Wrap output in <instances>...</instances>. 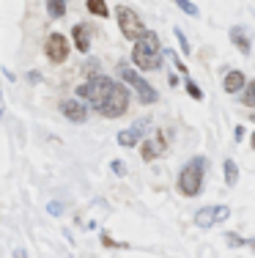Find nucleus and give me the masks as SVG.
<instances>
[{"label": "nucleus", "mask_w": 255, "mask_h": 258, "mask_svg": "<svg viewBox=\"0 0 255 258\" xmlns=\"http://www.w3.org/2000/svg\"><path fill=\"white\" fill-rule=\"evenodd\" d=\"M230 39H233V44L239 47L241 55H250V36H247L244 28H233L230 30Z\"/></svg>", "instance_id": "obj_14"}, {"label": "nucleus", "mask_w": 255, "mask_h": 258, "mask_svg": "<svg viewBox=\"0 0 255 258\" xmlns=\"http://www.w3.org/2000/svg\"><path fill=\"white\" fill-rule=\"evenodd\" d=\"M244 75L241 72H228L225 75V83H222V88H225V94H239L241 88H244Z\"/></svg>", "instance_id": "obj_13"}, {"label": "nucleus", "mask_w": 255, "mask_h": 258, "mask_svg": "<svg viewBox=\"0 0 255 258\" xmlns=\"http://www.w3.org/2000/svg\"><path fill=\"white\" fill-rule=\"evenodd\" d=\"M184 88H187V91H190V96H192V99H198V102H200V99H203V91H200V88H198V85H195V83H192V80H187V85H184Z\"/></svg>", "instance_id": "obj_21"}, {"label": "nucleus", "mask_w": 255, "mask_h": 258, "mask_svg": "<svg viewBox=\"0 0 255 258\" xmlns=\"http://www.w3.org/2000/svg\"><path fill=\"white\" fill-rule=\"evenodd\" d=\"M47 14L50 20H60L66 14V0H47Z\"/></svg>", "instance_id": "obj_15"}, {"label": "nucleus", "mask_w": 255, "mask_h": 258, "mask_svg": "<svg viewBox=\"0 0 255 258\" xmlns=\"http://www.w3.org/2000/svg\"><path fill=\"white\" fill-rule=\"evenodd\" d=\"M176 39H179V44H181V52H184V55H190V50H192V47H190V41H187V36L181 33L179 28H176Z\"/></svg>", "instance_id": "obj_22"}, {"label": "nucleus", "mask_w": 255, "mask_h": 258, "mask_svg": "<svg viewBox=\"0 0 255 258\" xmlns=\"http://www.w3.org/2000/svg\"><path fill=\"white\" fill-rule=\"evenodd\" d=\"M151 126V118H140L135 121L129 129H124V132H118V146H124V149H132V146H137L140 140L145 138V129Z\"/></svg>", "instance_id": "obj_9"}, {"label": "nucleus", "mask_w": 255, "mask_h": 258, "mask_svg": "<svg viewBox=\"0 0 255 258\" xmlns=\"http://www.w3.org/2000/svg\"><path fill=\"white\" fill-rule=\"evenodd\" d=\"M44 50H47V58H50L52 63H63V60L69 58V39H66L63 33H50Z\"/></svg>", "instance_id": "obj_8"}, {"label": "nucleus", "mask_w": 255, "mask_h": 258, "mask_svg": "<svg viewBox=\"0 0 255 258\" xmlns=\"http://www.w3.org/2000/svg\"><path fill=\"white\" fill-rule=\"evenodd\" d=\"M14 258H28V253H25V250L20 247V250H14Z\"/></svg>", "instance_id": "obj_27"}, {"label": "nucleus", "mask_w": 255, "mask_h": 258, "mask_svg": "<svg viewBox=\"0 0 255 258\" xmlns=\"http://www.w3.org/2000/svg\"><path fill=\"white\" fill-rule=\"evenodd\" d=\"M60 113H63L71 124L88 121V107H85V102H80V99H63L60 102Z\"/></svg>", "instance_id": "obj_11"}, {"label": "nucleus", "mask_w": 255, "mask_h": 258, "mask_svg": "<svg viewBox=\"0 0 255 258\" xmlns=\"http://www.w3.org/2000/svg\"><path fill=\"white\" fill-rule=\"evenodd\" d=\"M126 107H129V91H126L124 85L113 83V91L107 94V99L99 104L96 113L105 115V118H121V115L126 113Z\"/></svg>", "instance_id": "obj_5"}, {"label": "nucleus", "mask_w": 255, "mask_h": 258, "mask_svg": "<svg viewBox=\"0 0 255 258\" xmlns=\"http://www.w3.org/2000/svg\"><path fill=\"white\" fill-rule=\"evenodd\" d=\"M0 118H3V104H0Z\"/></svg>", "instance_id": "obj_28"}, {"label": "nucleus", "mask_w": 255, "mask_h": 258, "mask_svg": "<svg viewBox=\"0 0 255 258\" xmlns=\"http://www.w3.org/2000/svg\"><path fill=\"white\" fill-rule=\"evenodd\" d=\"M110 91H113V80L105 77V75H96V77L85 80L82 85H77L74 94H77V99H80V102H88L94 110H99V104L107 99Z\"/></svg>", "instance_id": "obj_3"}, {"label": "nucleus", "mask_w": 255, "mask_h": 258, "mask_svg": "<svg viewBox=\"0 0 255 258\" xmlns=\"http://www.w3.org/2000/svg\"><path fill=\"white\" fill-rule=\"evenodd\" d=\"M236 181H239V168H236L233 159H225V184H228V187H233Z\"/></svg>", "instance_id": "obj_17"}, {"label": "nucleus", "mask_w": 255, "mask_h": 258, "mask_svg": "<svg viewBox=\"0 0 255 258\" xmlns=\"http://www.w3.org/2000/svg\"><path fill=\"white\" fill-rule=\"evenodd\" d=\"M225 242L230 247H241V244H252V239H241L239 233H225Z\"/></svg>", "instance_id": "obj_20"}, {"label": "nucleus", "mask_w": 255, "mask_h": 258, "mask_svg": "<svg viewBox=\"0 0 255 258\" xmlns=\"http://www.w3.org/2000/svg\"><path fill=\"white\" fill-rule=\"evenodd\" d=\"M71 39H74V47L80 52H88L91 50V28L85 25V22H80V25L71 28Z\"/></svg>", "instance_id": "obj_12"}, {"label": "nucleus", "mask_w": 255, "mask_h": 258, "mask_svg": "<svg viewBox=\"0 0 255 258\" xmlns=\"http://www.w3.org/2000/svg\"><path fill=\"white\" fill-rule=\"evenodd\" d=\"M230 217V209L228 206H206L195 214V225L198 228H211V225L222 223V220Z\"/></svg>", "instance_id": "obj_7"}, {"label": "nucleus", "mask_w": 255, "mask_h": 258, "mask_svg": "<svg viewBox=\"0 0 255 258\" xmlns=\"http://www.w3.org/2000/svg\"><path fill=\"white\" fill-rule=\"evenodd\" d=\"M118 75H121V80H124V83H129L132 88L137 91V99H140L143 104H154V102H159V94H156L154 85H148L140 75H137L135 69H132V66H126L124 60L118 63Z\"/></svg>", "instance_id": "obj_4"}, {"label": "nucleus", "mask_w": 255, "mask_h": 258, "mask_svg": "<svg viewBox=\"0 0 255 258\" xmlns=\"http://www.w3.org/2000/svg\"><path fill=\"white\" fill-rule=\"evenodd\" d=\"M110 170H113L115 176H126V165L121 162V159H113V162H110Z\"/></svg>", "instance_id": "obj_23"}, {"label": "nucleus", "mask_w": 255, "mask_h": 258, "mask_svg": "<svg viewBox=\"0 0 255 258\" xmlns=\"http://www.w3.org/2000/svg\"><path fill=\"white\" fill-rule=\"evenodd\" d=\"M165 149H167V140H165V132H156L154 138H148V140H143V146H140V151H143V159L145 162H151V159H156V157H162L165 154Z\"/></svg>", "instance_id": "obj_10"}, {"label": "nucleus", "mask_w": 255, "mask_h": 258, "mask_svg": "<svg viewBox=\"0 0 255 258\" xmlns=\"http://www.w3.org/2000/svg\"><path fill=\"white\" fill-rule=\"evenodd\" d=\"M115 20H118L121 33H124L129 41H137V39H140V36L145 33V25H143L140 17H137V11L129 9V6H124V3L115 9Z\"/></svg>", "instance_id": "obj_6"}, {"label": "nucleus", "mask_w": 255, "mask_h": 258, "mask_svg": "<svg viewBox=\"0 0 255 258\" xmlns=\"http://www.w3.org/2000/svg\"><path fill=\"white\" fill-rule=\"evenodd\" d=\"M28 80H30V83H39L41 75H39V72H28Z\"/></svg>", "instance_id": "obj_26"}, {"label": "nucleus", "mask_w": 255, "mask_h": 258, "mask_svg": "<svg viewBox=\"0 0 255 258\" xmlns=\"http://www.w3.org/2000/svg\"><path fill=\"white\" fill-rule=\"evenodd\" d=\"M241 102H244L247 107L255 104V83H244V96H241Z\"/></svg>", "instance_id": "obj_19"}, {"label": "nucleus", "mask_w": 255, "mask_h": 258, "mask_svg": "<svg viewBox=\"0 0 255 258\" xmlns=\"http://www.w3.org/2000/svg\"><path fill=\"white\" fill-rule=\"evenodd\" d=\"M176 6H179L181 11H184V14H190V17H198V6L192 3V0H173Z\"/></svg>", "instance_id": "obj_18"}, {"label": "nucleus", "mask_w": 255, "mask_h": 258, "mask_svg": "<svg viewBox=\"0 0 255 258\" xmlns=\"http://www.w3.org/2000/svg\"><path fill=\"white\" fill-rule=\"evenodd\" d=\"M132 60L143 72H154L162 66V47H159V36L154 30H145L140 39H137L135 50H132Z\"/></svg>", "instance_id": "obj_1"}, {"label": "nucleus", "mask_w": 255, "mask_h": 258, "mask_svg": "<svg viewBox=\"0 0 255 258\" xmlns=\"http://www.w3.org/2000/svg\"><path fill=\"white\" fill-rule=\"evenodd\" d=\"M203 176H206V157H192L179 173V192L187 198H195L203 189Z\"/></svg>", "instance_id": "obj_2"}, {"label": "nucleus", "mask_w": 255, "mask_h": 258, "mask_svg": "<svg viewBox=\"0 0 255 258\" xmlns=\"http://www.w3.org/2000/svg\"><path fill=\"white\" fill-rule=\"evenodd\" d=\"M85 6H88L91 14H94V17H102V20H105V17L110 14V11H107V3H105V0H88Z\"/></svg>", "instance_id": "obj_16"}, {"label": "nucleus", "mask_w": 255, "mask_h": 258, "mask_svg": "<svg viewBox=\"0 0 255 258\" xmlns=\"http://www.w3.org/2000/svg\"><path fill=\"white\" fill-rule=\"evenodd\" d=\"M167 58H173V63H176V69H179V72H187V66L181 63L179 58H176V52H167Z\"/></svg>", "instance_id": "obj_25"}, {"label": "nucleus", "mask_w": 255, "mask_h": 258, "mask_svg": "<svg viewBox=\"0 0 255 258\" xmlns=\"http://www.w3.org/2000/svg\"><path fill=\"white\" fill-rule=\"evenodd\" d=\"M47 212H50L52 217H60V212H63V204H58V201H50V204H47Z\"/></svg>", "instance_id": "obj_24"}]
</instances>
